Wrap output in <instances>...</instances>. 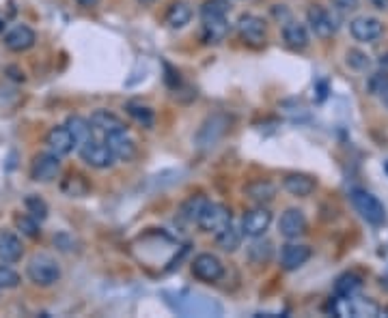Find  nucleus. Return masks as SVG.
<instances>
[{
	"label": "nucleus",
	"instance_id": "obj_39",
	"mask_svg": "<svg viewBox=\"0 0 388 318\" xmlns=\"http://www.w3.org/2000/svg\"><path fill=\"white\" fill-rule=\"evenodd\" d=\"M339 11H354L358 9V0H330Z\"/></svg>",
	"mask_w": 388,
	"mask_h": 318
},
{
	"label": "nucleus",
	"instance_id": "obj_40",
	"mask_svg": "<svg viewBox=\"0 0 388 318\" xmlns=\"http://www.w3.org/2000/svg\"><path fill=\"white\" fill-rule=\"evenodd\" d=\"M371 5L380 11H386L388 9V0H371Z\"/></svg>",
	"mask_w": 388,
	"mask_h": 318
},
{
	"label": "nucleus",
	"instance_id": "obj_27",
	"mask_svg": "<svg viewBox=\"0 0 388 318\" xmlns=\"http://www.w3.org/2000/svg\"><path fill=\"white\" fill-rule=\"evenodd\" d=\"M242 237H244L242 228L233 226V222H231L227 228H222L218 235H216V245L222 251H235L239 247V243H242Z\"/></svg>",
	"mask_w": 388,
	"mask_h": 318
},
{
	"label": "nucleus",
	"instance_id": "obj_28",
	"mask_svg": "<svg viewBox=\"0 0 388 318\" xmlns=\"http://www.w3.org/2000/svg\"><path fill=\"white\" fill-rule=\"evenodd\" d=\"M208 202H210V200H208L205 196H190L186 202H183V204L179 206V218H181L183 222L196 224L199 218H201V213H203V209H205Z\"/></svg>",
	"mask_w": 388,
	"mask_h": 318
},
{
	"label": "nucleus",
	"instance_id": "obj_41",
	"mask_svg": "<svg viewBox=\"0 0 388 318\" xmlns=\"http://www.w3.org/2000/svg\"><path fill=\"white\" fill-rule=\"evenodd\" d=\"M99 3V0H78L80 7H95Z\"/></svg>",
	"mask_w": 388,
	"mask_h": 318
},
{
	"label": "nucleus",
	"instance_id": "obj_13",
	"mask_svg": "<svg viewBox=\"0 0 388 318\" xmlns=\"http://www.w3.org/2000/svg\"><path fill=\"white\" fill-rule=\"evenodd\" d=\"M350 33L356 41H360V44H371V41L380 39L382 33H384V26L380 19L376 17H356L350 22Z\"/></svg>",
	"mask_w": 388,
	"mask_h": 318
},
{
	"label": "nucleus",
	"instance_id": "obj_38",
	"mask_svg": "<svg viewBox=\"0 0 388 318\" xmlns=\"http://www.w3.org/2000/svg\"><path fill=\"white\" fill-rule=\"evenodd\" d=\"M347 62H350V65L356 67V69H364L366 65H369V60H366V56L360 54V52H356V50H352L350 54H347Z\"/></svg>",
	"mask_w": 388,
	"mask_h": 318
},
{
	"label": "nucleus",
	"instance_id": "obj_10",
	"mask_svg": "<svg viewBox=\"0 0 388 318\" xmlns=\"http://www.w3.org/2000/svg\"><path fill=\"white\" fill-rule=\"evenodd\" d=\"M272 224V213L268 209H265L263 204L251 209L244 213L242 218V232H244V237H251V239H259L265 235V230L270 228Z\"/></svg>",
	"mask_w": 388,
	"mask_h": 318
},
{
	"label": "nucleus",
	"instance_id": "obj_9",
	"mask_svg": "<svg viewBox=\"0 0 388 318\" xmlns=\"http://www.w3.org/2000/svg\"><path fill=\"white\" fill-rule=\"evenodd\" d=\"M192 275L199 282H205V284H216L222 280L224 275V265L220 263L218 256L214 254H199V256L192 260Z\"/></svg>",
	"mask_w": 388,
	"mask_h": 318
},
{
	"label": "nucleus",
	"instance_id": "obj_45",
	"mask_svg": "<svg viewBox=\"0 0 388 318\" xmlns=\"http://www.w3.org/2000/svg\"><path fill=\"white\" fill-rule=\"evenodd\" d=\"M384 170H386V175H388V161L384 164Z\"/></svg>",
	"mask_w": 388,
	"mask_h": 318
},
{
	"label": "nucleus",
	"instance_id": "obj_21",
	"mask_svg": "<svg viewBox=\"0 0 388 318\" xmlns=\"http://www.w3.org/2000/svg\"><path fill=\"white\" fill-rule=\"evenodd\" d=\"M282 187L287 189L292 196H298V198H306L315 192L317 187V181L309 175H302V173H292L282 179Z\"/></svg>",
	"mask_w": 388,
	"mask_h": 318
},
{
	"label": "nucleus",
	"instance_id": "obj_14",
	"mask_svg": "<svg viewBox=\"0 0 388 318\" xmlns=\"http://www.w3.org/2000/svg\"><path fill=\"white\" fill-rule=\"evenodd\" d=\"M306 19H309V26L311 30L319 37V39H328L337 33V22L335 17L326 11L323 7L315 5L311 7L309 11H306Z\"/></svg>",
	"mask_w": 388,
	"mask_h": 318
},
{
	"label": "nucleus",
	"instance_id": "obj_31",
	"mask_svg": "<svg viewBox=\"0 0 388 318\" xmlns=\"http://www.w3.org/2000/svg\"><path fill=\"white\" fill-rule=\"evenodd\" d=\"M229 13V0H205L201 7L203 19H216V17H227Z\"/></svg>",
	"mask_w": 388,
	"mask_h": 318
},
{
	"label": "nucleus",
	"instance_id": "obj_8",
	"mask_svg": "<svg viewBox=\"0 0 388 318\" xmlns=\"http://www.w3.org/2000/svg\"><path fill=\"white\" fill-rule=\"evenodd\" d=\"M235 28L244 44H248L253 48H261L265 44V39H268V26H265L263 19L257 15H242L237 19Z\"/></svg>",
	"mask_w": 388,
	"mask_h": 318
},
{
	"label": "nucleus",
	"instance_id": "obj_16",
	"mask_svg": "<svg viewBox=\"0 0 388 318\" xmlns=\"http://www.w3.org/2000/svg\"><path fill=\"white\" fill-rule=\"evenodd\" d=\"M46 144H48V151H52L58 157L69 155L76 148V140H74L71 132L65 125L52 127V130L48 132V136H46Z\"/></svg>",
	"mask_w": 388,
	"mask_h": 318
},
{
	"label": "nucleus",
	"instance_id": "obj_43",
	"mask_svg": "<svg viewBox=\"0 0 388 318\" xmlns=\"http://www.w3.org/2000/svg\"><path fill=\"white\" fill-rule=\"evenodd\" d=\"M140 5H151V3H155V0H138Z\"/></svg>",
	"mask_w": 388,
	"mask_h": 318
},
{
	"label": "nucleus",
	"instance_id": "obj_29",
	"mask_svg": "<svg viewBox=\"0 0 388 318\" xmlns=\"http://www.w3.org/2000/svg\"><path fill=\"white\" fill-rule=\"evenodd\" d=\"M65 127L71 132L74 140H76V146L85 144L89 138H93V130H91V123L83 116H69Z\"/></svg>",
	"mask_w": 388,
	"mask_h": 318
},
{
	"label": "nucleus",
	"instance_id": "obj_5",
	"mask_svg": "<svg viewBox=\"0 0 388 318\" xmlns=\"http://www.w3.org/2000/svg\"><path fill=\"white\" fill-rule=\"evenodd\" d=\"M330 308L337 316H356V318H366V316H380L382 308L373 301V299H364V297H347V299H341L337 297L335 301H330Z\"/></svg>",
	"mask_w": 388,
	"mask_h": 318
},
{
	"label": "nucleus",
	"instance_id": "obj_17",
	"mask_svg": "<svg viewBox=\"0 0 388 318\" xmlns=\"http://www.w3.org/2000/svg\"><path fill=\"white\" fill-rule=\"evenodd\" d=\"M313 256V249L309 245L302 243H287L280 251V267L285 271H296L302 265L309 263V258Z\"/></svg>",
	"mask_w": 388,
	"mask_h": 318
},
{
	"label": "nucleus",
	"instance_id": "obj_1",
	"mask_svg": "<svg viewBox=\"0 0 388 318\" xmlns=\"http://www.w3.org/2000/svg\"><path fill=\"white\" fill-rule=\"evenodd\" d=\"M167 306L181 316H220L222 306L194 290H165Z\"/></svg>",
	"mask_w": 388,
	"mask_h": 318
},
{
	"label": "nucleus",
	"instance_id": "obj_15",
	"mask_svg": "<svg viewBox=\"0 0 388 318\" xmlns=\"http://www.w3.org/2000/svg\"><path fill=\"white\" fill-rule=\"evenodd\" d=\"M306 218L300 209H287L285 213L280 215V222H278V230H280V235L285 239H298L302 235H306Z\"/></svg>",
	"mask_w": 388,
	"mask_h": 318
},
{
	"label": "nucleus",
	"instance_id": "obj_34",
	"mask_svg": "<svg viewBox=\"0 0 388 318\" xmlns=\"http://www.w3.org/2000/svg\"><path fill=\"white\" fill-rule=\"evenodd\" d=\"M369 89L384 103V108L388 110V73H376L369 80Z\"/></svg>",
	"mask_w": 388,
	"mask_h": 318
},
{
	"label": "nucleus",
	"instance_id": "obj_42",
	"mask_svg": "<svg viewBox=\"0 0 388 318\" xmlns=\"http://www.w3.org/2000/svg\"><path fill=\"white\" fill-rule=\"evenodd\" d=\"M380 286H382L384 290H388V275H386V278H382V280H380Z\"/></svg>",
	"mask_w": 388,
	"mask_h": 318
},
{
	"label": "nucleus",
	"instance_id": "obj_25",
	"mask_svg": "<svg viewBox=\"0 0 388 318\" xmlns=\"http://www.w3.org/2000/svg\"><path fill=\"white\" fill-rule=\"evenodd\" d=\"M360 288H362V278L354 271H347V273L339 275L337 282H335V294L341 297V299H347V297L358 294Z\"/></svg>",
	"mask_w": 388,
	"mask_h": 318
},
{
	"label": "nucleus",
	"instance_id": "obj_26",
	"mask_svg": "<svg viewBox=\"0 0 388 318\" xmlns=\"http://www.w3.org/2000/svg\"><path fill=\"white\" fill-rule=\"evenodd\" d=\"M190 19H192V9L188 3H173L167 11V24L175 30L183 28L186 24H190Z\"/></svg>",
	"mask_w": 388,
	"mask_h": 318
},
{
	"label": "nucleus",
	"instance_id": "obj_3",
	"mask_svg": "<svg viewBox=\"0 0 388 318\" xmlns=\"http://www.w3.org/2000/svg\"><path fill=\"white\" fill-rule=\"evenodd\" d=\"M229 125H231V118L227 114H212L203 121V125L199 127V132L194 136V144L201 151H208V148H214L222 138L224 134L229 132Z\"/></svg>",
	"mask_w": 388,
	"mask_h": 318
},
{
	"label": "nucleus",
	"instance_id": "obj_2",
	"mask_svg": "<svg viewBox=\"0 0 388 318\" xmlns=\"http://www.w3.org/2000/svg\"><path fill=\"white\" fill-rule=\"evenodd\" d=\"M26 275L35 286L48 288L60 280V267L48 254H35L26 265Z\"/></svg>",
	"mask_w": 388,
	"mask_h": 318
},
{
	"label": "nucleus",
	"instance_id": "obj_11",
	"mask_svg": "<svg viewBox=\"0 0 388 318\" xmlns=\"http://www.w3.org/2000/svg\"><path fill=\"white\" fill-rule=\"evenodd\" d=\"M60 173V157L54 155L52 151L48 153H39L35 159H33V166H31V179L37 181V183H50L58 177Z\"/></svg>",
	"mask_w": 388,
	"mask_h": 318
},
{
	"label": "nucleus",
	"instance_id": "obj_23",
	"mask_svg": "<svg viewBox=\"0 0 388 318\" xmlns=\"http://www.w3.org/2000/svg\"><path fill=\"white\" fill-rule=\"evenodd\" d=\"M229 35V22L227 17H216V19H203V28H201V39L203 44L216 46L224 37Z\"/></svg>",
	"mask_w": 388,
	"mask_h": 318
},
{
	"label": "nucleus",
	"instance_id": "obj_30",
	"mask_svg": "<svg viewBox=\"0 0 388 318\" xmlns=\"http://www.w3.org/2000/svg\"><path fill=\"white\" fill-rule=\"evenodd\" d=\"M126 110H128V114H130L136 123H140L142 127H147V130H151V127H153L155 114H153V110L149 108V105L140 103V101H130V103L126 105Z\"/></svg>",
	"mask_w": 388,
	"mask_h": 318
},
{
	"label": "nucleus",
	"instance_id": "obj_46",
	"mask_svg": "<svg viewBox=\"0 0 388 318\" xmlns=\"http://www.w3.org/2000/svg\"><path fill=\"white\" fill-rule=\"evenodd\" d=\"M0 30H3V22H0Z\"/></svg>",
	"mask_w": 388,
	"mask_h": 318
},
{
	"label": "nucleus",
	"instance_id": "obj_36",
	"mask_svg": "<svg viewBox=\"0 0 388 318\" xmlns=\"http://www.w3.org/2000/svg\"><path fill=\"white\" fill-rule=\"evenodd\" d=\"M19 275L11 269V267H5L0 265V290H11V288H17L19 286Z\"/></svg>",
	"mask_w": 388,
	"mask_h": 318
},
{
	"label": "nucleus",
	"instance_id": "obj_7",
	"mask_svg": "<svg viewBox=\"0 0 388 318\" xmlns=\"http://www.w3.org/2000/svg\"><path fill=\"white\" fill-rule=\"evenodd\" d=\"M231 220H233V215H231L229 206H224L220 202H208L205 209H203L199 222H196V226L203 232H214V235H218L222 228H227L231 224Z\"/></svg>",
	"mask_w": 388,
	"mask_h": 318
},
{
	"label": "nucleus",
	"instance_id": "obj_32",
	"mask_svg": "<svg viewBox=\"0 0 388 318\" xmlns=\"http://www.w3.org/2000/svg\"><path fill=\"white\" fill-rule=\"evenodd\" d=\"M24 206H26V213L31 218H35L37 222H44L48 218V204L42 198H39V196H35V194L26 196Z\"/></svg>",
	"mask_w": 388,
	"mask_h": 318
},
{
	"label": "nucleus",
	"instance_id": "obj_37",
	"mask_svg": "<svg viewBox=\"0 0 388 318\" xmlns=\"http://www.w3.org/2000/svg\"><path fill=\"white\" fill-rule=\"evenodd\" d=\"M63 185H71V189H65V194H69V196H85L87 189H89V185L85 183V179L78 177V175L76 177H67Z\"/></svg>",
	"mask_w": 388,
	"mask_h": 318
},
{
	"label": "nucleus",
	"instance_id": "obj_33",
	"mask_svg": "<svg viewBox=\"0 0 388 318\" xmlns=\"http://www.w3.org/2000/svg\"><path fill=\"white\" fill-rule=\"evenodd\" d=\"M272 243L270 241H255L251 247H248V256L253 263L257 265H263V263H268L272 258Z\"/></svg>",
	"mask_w": 388,
	"mask_h": 318
},
{
	"label": "nucleus",
	"instance_id": "obj_4",
	"mask_svg": "<svg viewBox=\"0 0 388 318\" xmlns=\"http://www.w3.org/2000/svg\"><path fill=\"white\" fill-rule=\"evenodd\" d=\"M352 196V204L354 209L360 213V218L371 224V226H382L386 222V209L384 204L373 196L369 194L366 189H354V192L350 194Z\"/></svg>",
	"mask_w": 388,
	"mask_h": 318
},
{
	"label": "nucleus",
	"instance_id": "obj_35",
	"mask_svg": "<svg viewBox=\"0 0 388 318\" xmlns=\"http://www.w3.org/2000/svg\"><path fill=\"white\" fill-rule=\"evenodd\" d=\"M15 226L19 228L22 235H26L28 239H37L39 237V222L35 218L26 215H15Z\"/></svg>",
	"mask_w": 388,
	"mask_h": 318
},
{
	"label": "nucleus",
	"instance_id": "obj_18",
	"mask_svg": "<svg viewBox=\"0 0 388 318\" xmlns=\"http://www.w3.org/2000/svg\"><path fill=\"white\" fill-rule=\"evenodd\" d=\"M104 142L108 144L110 153L115 155V159L119 161H132L136 157V144L134 140L128 136V130L126 132H115V134H108L104 138Z\"/></svg>",
	"mask_w": 388,
	"mask_h": 318
},
{
	"label": "nucleus",
	"instance_id": "obj_6",
	"mask_svg": "<svg viewBox=\"0 0 388 318\" xmlns=\"http://www.w3.org/2000/svg\"><path fill=\"white\" fill-rule=\"evenodd\" d=\"M80 151V157H83V161H87L91 168H97V170H106V168H110L115 164V155L110 153L108 144L101 140V138H89L85 144L78 146Z\"/></svg>",
	"mask_w": 388,
	"mask_h": 318
},
{
	"label": "nucleus",
	"instance_id": "obj_22",
	"mask_svg": "<svg viewBox=\"0 0 388 318\" xmlns=\"http://www.w3.org/2000/svg\"><path fill=\"white\" fill-rule=\"evenodd\" d=\"M244 194H246L248 200H253L257 204H268L276 196V185L268 179H255L244 187Z\"/></svg>",
	"mask_w": 388,
	"mask_h": 318
},
{
	"label": "nucleus",
	"instance_id": "obj_19",
	"mask_svg": "<svg viewBox=\"0 0 388 318\" xmlns=\"http://www.w3.org/2000/svg\"><path fill=\"white\" fill-rule=\"evenodd\" d=\"M24 256V245L11 230H0V263L11 265Z\"/></svg>",
	"mask_w": 388,
	"mask_h": 318
},
{
	"label": "nucleus",
	"instance_id": "obj_12",
	"mask_svg": "<svg viewBox=\"0 0 388 318\" xmlns=\"http://www.w3.org/2000/svg\"><path fill=\"white\" fill-rule=\"evenodd\" d=\"M91 123V130H93V136L95 138H101L104 140L108 134H115V132H126L128 127L126 123L121 121L117 114L108 112V110H95L89 118Z\"/></svg>",
	"mask_w": 388,
	"mask_h": 318
},
{
	"label": "nucleus",
	"instance_id": "obj_20",
	"mask_svg": "<svg viewBox=\"0 0 388 318\" xmlns=\"http://www.w3.org/2000/svg\"><path fill=\"white\" fill-rule=\"evenodd\" d=\"M35 41H37V35L33 28L24 26V24H19L15 28H11L7 35H5V46L7 50L11 52H26L35 46Z\"/></svg>",
	"mask_w": 388,
	"mask_h": 318
},
{
	"label": "nucleus",
	"instance_id": "obj_24",
	"mask_svg": "<svg viewBox=\"0 0 388 318\" xmlns=\"http://www.w3.org/2000/svg\"><path fill=\"white\" fill-rule=\"evenodd\" d=\"M282 39L292 50H304L309 46V30L300 22H287L282 26Z\"/></svg>",
	"mask_w": 388,
	"mask_h": 318
},
{
	"label": "nucleus",
	"instance_id": "obj_44",
	"mask_svg": "<svg viewBox=\"0 0 388 318\" xmlns=\"http://www.w3.org/2000/svg\"><path fill=\"white\" fill-rule=\"evenodd\" d=\"M382 314H384V316H388V306H386V308H382Z\"/></svg>",
	"mask_w": 388,
	"mask_h": 318
}]
</instances>
